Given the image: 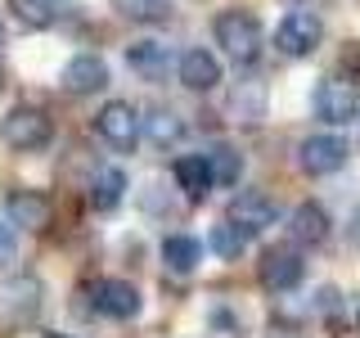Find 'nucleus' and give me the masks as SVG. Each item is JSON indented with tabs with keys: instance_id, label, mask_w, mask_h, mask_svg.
<instances>
[{
	"instance_id": "nucleus-1",
	"label": "nucleus",
	"mask_w": 360,
	"mask_h": 338,
	"mask_svg": "<svg viewBox=\"0 0 360 338\" xmlns=\"http://www.w3.org/2000/svg\"><path fill=\"white\" fill-rule=\"evenodd\" d=\"M212 41H217V50L225 59L234 63H252L257 54H262V23H257L252 9H221L217 18H212Z\"/></svg>"
},
{
	"instance_id": "nucleus-2",
	"label": "nucleus",
	"mask_w": 360,
	"mask_h": 338,
	"mask_svg": "<svg viewBox=\"0 0 360 338\" xmlns=\"http://www.w3.org/2000/svg\"><path fill=\"white\" fill-rule=\"evenodd\" d=\"M0 140L14 154H37L54 140V122H50V113L37 108V104H14L5 113V122H0Z\"/></svg>"
},
{
	"instance_id": "nucleus-3",
	"label": "nucleus",
	"mask_w": 360,
	"mask_h": 338,
	"mask_svg": "<svg viewBox=\"0 0 360 338\" xmlns=\"http://www.w3.org/2000/svg\"><path fill=\"white\" fill-rule=\"evenodd\" d=\"M324 45V18L315 9H288L275 27V50L284 59H311Z\"/></svg>"
},
{
	"instance_id": "nucleus-4",
	"label": "nucleus",
	"mask_w": 360,
	"mask_h": 338,
	"mask_svg": "<svg viewBox=\"0 0 360 338\" xmlns=\"http://www.w3.org/2000/svg\"><path fill=\"white\" fill-rule=\"evenodd\" d=\"M347 158H352V144H347V135H338V131H315V135H307V140L297 144V167L307 176H315V180L342 172Z\"/></svg>"
},
{
	"instance_id": "nucleus-5",
	"label": "nucleus",
	"mask_w": 360,
	"mask_h": 338,
	"mask_svg": "<svg viewBox=\"0 0 360 338\" xmlns=\"http://www.w3.org/2000/svg\"><path fill=\"white\" fill-rule=\"evenodd\" d=\"M45 307V284L37 275H9L0 280V320L5 325H32Z\"/></svg>"
},
{
	"instance_id": "nucleus-6",
	"label": "nucleus",
	"mask_w": 360,
	"mask_h": 338,
	"mask_svg": "<svg viewBox=\"0 0 360 338\" xmlns=\"http://www.w3.org/2000/svg\"><path fill=\"white\" fill-rule=\"evenodd\" d=\"M311 108L324 127H347V122L360 118V90L352 82H342V77H324L311 95Z\"/></svg>"
},
{
	"instance_id": "nucleus-7",
	"label": "nucleus",
	"mask_w": 360,
	"mask_h": 338,
	"mask_svg": "<svg viewBox=\"0 0 360 338\" xmlns=\"http://www.w3.org/2000/svg\"><path fill=\"white\" fill-rule=\"evenodd\" d=\"M95 135L108 144V149L131 154L135 144H140V113H135V104H127V99H108V104L95 113Z\"/></svg>"
},
{
	"instance_id": "nucleus-8",
	"label": "nucleus",
	"mask_w": 360,
	"mask_h": 338,
	"mask_svg": "<svg viewBox=\"0 0 360 338\" xmlns=\"http://www.w3.org/2000/svg\"><path fill=\"white\" fill-rule=\"evenodd\" d=\"M257 275H262V289L266 293H288L302 284V275H307V257H302L297 244H275L262 253V266H257Z\"/></svg>"
},
{
	"instance_id": "nucleus-9",
	"label": "nucleus",
	"mask_w": 360,
	"mask_h": 338,
	"mask_svg": "<svg viewBox=\"0 0 360 338\" xmlns=\"http://www.w3.org/2000/svg\"><path fill=\"white\" fill-rule=\"evenodd\" d=\"M5 221L14 225V230L41 234V230H50V221H54V203H50L45 189L18 185V189H9V199H5Z\"/></svg>"
},
{
	"instance_id": "nucleus-10",
	"label": "nucleus",
	"mask_w": 360,
	"mask_h": 338,
	"mask_svg": "<svg viewBox=\"0 0 360 338\" xmlns=\"http://www.w3.org/2000/svg\"><path fill=\"white\" fill-rule=\"evenodd\" d=\"M108 82H112V73H108V63L99 59V54H72V59L63 63V73H59L63 95H72V99L99 95V90H108Z\"/></svg>"
},
{
	"instance_id": "nucleus-11",
	"label": "nucleus",
	"mask_w": 360,
	"mask_h": 338,
	"mask_svg": "<svg viewBox=\"0 0 360 338\" xmlns=\"http://www.w3.org/2000/svg\"><path fill=\"white\" fill-rule=\"evenodd\" d=\"M176 82L185 90H194V95H207V90H217L225 82V68L212 50H202V45H189L185 54L176 59Z\"/></svg>"
},
{
	"instance_id": "nucleus-12",
	"label": "nucleus",
	"mask_w": 360,
	"mask_h": 338,
	"mask_svg": "<svg viewBox=\"0 0 360 338\" xmlns=\"http://www.w3.org/2000/svg\"><path fill=\"white\" fill-rule=\"evenodd\" d=\"M225 113H230L239 127H262L266 113H270V90L262 77H243V82L230 86V95H225Z\"/></svg>"
},
{
	"instance_id": "nucleus-13",
	"label": "nucleus",
	"mask_w": 360,
	"mask_h": 338,
	"mask_svg": "<svg viewBox=\"0 0 360 338\" xmlns=\"http://www.w3.org/2000/svg\"><path fill=\"white\" fill-rule=\"evenodd\" d=\"M225 221L239 225L243 234H262L266 225H275V203H270L266 189H239V194L230 199V212H225Z\"/></svg>"
},
{
	"instance_id": "nucleus-14",
	"label": "nucleus",
	"mask_w": 360,
	"mask_h": 338,
	"mask_svg": "<svg viewBox=\"0 0 360 338\" xmlns=\"http://www.w3.org/2000/svg\"><path fill=\"white\" fill-rule=\"evenodd\" d=\"M95 311L108 320H135L144 311V293L131 280H99L95 284Z\"/></svg>"
},
{
	"instance_id": "nucleus-15",
	"label": "nucleus",
	"mask_w": 360,
	"mask_h": 338,
	"mask_svg": "<svg viewBox=\"0 0 360 338\" xmlns=\"http://www.w3.org/2000/svg\"><path fill=\"white\" fill-rule=\"evenodd\" d=\"M333 234V217L324 203H297L288 212V239L297 248H320Z\"/></svg>"
},
{
	"instance_id": "nucleus-16",
	"label": "nucleus",
	"mask_w": 360,
	"mask_h": 338,
	"mask_svg": "<svg viewBox=\"0 0 360 338\" xmlns=\"http://www.w3.org/2000/svg\"><path fill=\"white\" fill-rule=\"evenodd\" d=\"M140 135L153 144V149H176V144L189 135V127H185V118H180L176 108L153 104V108L140 113Z\"/></svg>"
},
{
	"instance_id": "nucleus-17",
	"label": "nucleus",
	"mask_w": 360,
	"mask_h": 338,
	"mask_svg": "<svg viewBox=\"0 0 360 338\" xmlns=\"http://www.w3.org/2000/svg\"><path fill=\"white\" fill-rule=\"evenodd\" d=\"M202 163H207V176H212V185H217V189H230V185H239V180H243V154L234 149L230 140L207 144Z\"/></svg>"
},
{
	"instance_id": "nucleus-18",
	"label": "nucleus",
	"mask_w": 360,
	"mask_h": 338,
	"mask_svg": "<svg viewBox=\"0 0 360 338\" xmlns=\"http://www.w3.org/2000/svg\"><path fill=\"white\" fill-rule=\"evenodd\" d=\"M122 199H127V172L122 167H99L95 176H90V208L95 212H117Z\"/></svg>"
},
{
	"instance_id": "nucleus-19",
	"label": "nucleus",
	"mask_w": 360,
	"mask_h": 338,
	"mask_svg": "<svg viewBox=\"0 0 360 338\" xmlns=\"http://www.w3.org/2000/svg\"><path fill=\"white\" fill-rule=\"evenodd\" d=\"M198 262H202V244L189 230H176V234L162 239V266L172 270V275H194Z\"/></svg>"
},
{
	"instance_id": "nucleus-20",
	"label": "nucleus",
	"mask_w": 360,
	"mask_h": 338,
	"mask_svg": "<svg viewBox=\"0 0 360 338\" xmlns=\"http://www.w3.org/2000/svg\"><path fill=\"white\" fill-rule=\"evenodd\" d=\"M127 68L135 77H144V82H158V77L167 73V45L162 41H135V45H127Z\"/></svg>"
},
{
	"instance_id": "nucleus-21",
	"label": "nucleus",
	"mask_w": 360,
	"mask_h": 338,
	"mask_svg": "<svg viewBox=\"0 0 360 338\" xmlns=\"http://www.w3.org/2000/svg\"><path fill=\"white\" fill-rule=\"evenodd\" d=\"M176 189L185 199H202L212 189V176H207V163H202V154H185V158H176Z\"/></svg>"
},
{
	"instance_id": "nucleus-22",
	"label": "nucleus",
	"mask_w": 360,
	"mask_h": 338,
	"mask_svg": "<svg viewBox=\"0 0 360 338\" xmlns=\"http://www.w3.org/2000/svg\"><path fill=\"white\" fill-rule=\"evenodd\" d=\"M117 14L131 18V23H149V27H158V23H172L176 0H117Z\"/></svg>"
},
{
	"instance_id": "nucleus-23",
	"label": "nucleus",
	"mask_w": 360,
	"mask_h": 338,
	"mask_svg": "<svg viewBox=\"0 0 360 338\" xmlns=\"http://www.w3.org/2000/svg\"><path fill=\"white\" fill-rule=\"evenodd\" d=\"M207 248L217 253V262H239L243 248H248V234L239 230V225L221 221V225H212V230H207Z\"/></svg>"
},
{
	"instance_id": "nucleus-24",
	"label": "nucleus",
	"mask_w": 360,
	"mask_h": 338,
	"mask_svg": "<svg viewBox=\"0 0 360 338\" xmlns=\"http://www.w3.org/2000/svg\"><path fill=\"white\" fill-rule=\"evenodd\" d=\"M14 14L27 23V27H50L54 18V0H14Z\"/></svg>"
},
{
	"instance_id": "nucleus-25",
	"label": "nucleus",
	"mask_w": 360,
	"mask_h": 338,
	"mask_svg": "<svg viewBox=\"0 0 360 338\" xmlns=\"http://www.w3.org/2000/svg\"><path fill=\"white\" fill-rule=\"evenodd\" d=\"M315 311H320V315H329V320H338V311H342V293H338L333 284L315 289Z\"/></svg>"
},
{
	"instance_id": "nucleus-26",
	"label": "nucleus",
	"mask_w": 360,
	"mask_h": 338,
	"mask_svg": "<svg viewBox=\"0 0 360 338\" xmlns=\"http://www.w3.org/2000/svg\"><path fill=\"white\" fill-rule=\"evenodd\" d=\"M207 325H212V338H239V325H234V315H230V307H212V315H207Z\"/></svg>"
},
{
	"instance_id": "nucleus-27",
	"label": "nucleus",
	"mask_w": 360,
	"mask_h": 338,
	"mask_svg": "<svg viewBox=\"0 0 360 338\" xmlns=\"http://www.w3.org/2000/svg\"><path fill=\"white\" fill-rule=\"evenodd\" d=\"M14 257H18V234L9 221H0V266H9Z\"/></svg>"
},
{
	"instance_id": "nucleus-28",
	"label": "nucleus",
	"mask_w": 360,
	"mask_h": 338,
	"mask_svg": "<svg viewBox=\"0 0 360 338\" xmlns=\"http://www.w3.org/2000/svg\"><path fill=\"white\" fill-rule=\"evenodd\" d=\"M347 234H352V244H360V208L352 212V230H347Z\"/></svg>"
},
{
	"instance_id": "nucleus-29",
	"label": "nucleus",
	"mask_w": 360,
	"mask_h": 338,
	"mask_svg": "<svg viewBox=\"0 0 360 338\" xmlns=\"http://www.w3.org/2000/svg\"><path fill=\"white\" fill-rule=\"evenodd\" d=\"M5 41H9V27H5V18H0V50H5Z\"/></svg>"
},
{
	"instance_id": "nucleus-30",
	"label": "nucleus",
	"mask_w": 360,
	"mask_h": 338,
	"mask_svg": "<svg viewBox=\"0 0 360 338\" xmlns=\"http://www.w3.org/2000/svg\"><path fill=\"white\" fill-rule=\"evenodd\" d=\"M41 338H63V334H54V330H41Z\"/></svg>"
},
{
	"instance_id": "nucleus-31",
	"label": "nucleus",
	"mask_w": 360,
	"mask_h": 338,
	"mask_svg": "<svg viewBox=\"0 0 360 338\" xmlns=\"http://www.w3.org/2000/svg\"><path fill=\"white\" fill-rule=\"evenodd\" d=\"M356 320H360V298H356Z\"/></svg>"
}]
</instances>
